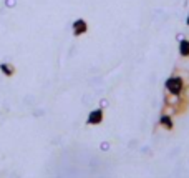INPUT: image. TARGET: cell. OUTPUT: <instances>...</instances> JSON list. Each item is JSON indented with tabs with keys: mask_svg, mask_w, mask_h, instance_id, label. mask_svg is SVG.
Segmentation results:
<instances>
[{
	"mask_svg": "<svg viewBox=\"0 0 189 178\" xmlns=\"http://www.w3.org/2000/svg\"><path fill=\"white\" fill-rule=\"evenodd\" d=\"M179 80H171L169 82V88L172 90V92H177V90H179Z\"/></svg>",
	"mask_w": 189,
	"mask_h": 178,
	"instance_id": "6da1fadb",
	"label": "cell"
}]
</instances>
